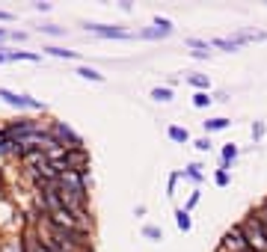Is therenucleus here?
Returning a JSON list of instances; mask_svg holds the SVG:
<instances>
[{"label":"nucleus","instance_id":"1","mask_svg":"<svg viewBox=\"0 0 267 252\" xmlns=\"http://www.w3.org/2000/svg\"><path fill=\"white\" fill-rule=\"evenodd\" d=\"M241 232H244V240H247V249L249 252H267V232L261 229V222L255 219V214L249 211L247 217L238 222Z\"/></svg>","mask_w":267,"mask_h":252},{"label":"nucleus","instance_id":"2","mask_svg":"<svg viewBox=\"0 0 267 252\" xmlns=\"http://www.w3.org/2000/svg\"><path fill=\"white\" fill-rule=\"evenodd\" d=\"M45 128H48V134H51L63 149H77V146H83V136L77 134L69 122H63V119H48Z\"/></svg>","mask_w":267,"mask_h":252},{"label":"nucleus","instance_id":"3","mask_svg":"<svg viewBox=\"0 0 267 252\" xmlns=\"http://www.w3.org/2000/svg\"><path fill=\"white\" fill-rule=\"evenodd\" d=\"M45 125L39 122V119H30V116H18V119H9L6 125H3V136L6 139H12V143H18L21 136L27 134H36V131H42Z\"/></svg>","mask_w":267,"mask_h":252},{"label":"nucleus","instance_id":"4","mask_svg":"<svg viewBox=\"0 0 267 252\" xmlns=\"http://www.w3.org/2000/svg\"><path fill=\"white\" fill-rule=\"evenodd\" d=\"M63 163L69 172H77V175H83L89 178V166H92V157H89V149L86 146H77V149H66L63 151Z\"/></svg>","mask_w":267,"mask_h":252},{"label":"nucleus","instance_id":"5","mask_svg":"<svg viewBox=\"0 0 267 252\" xmlns=\"http://www.w3.org/2000/svg\"><path fill=\"white\" fill-rule=\"evenodd\" d=\"M0 98L6 101L9 107H15V110H39V113H45V104L33 95H24V92H15V89H6V86H0Z\"/></svg>","mask_w":267,"mask_h":252},{"label":"nucleus","instance_id":"6","mask_svg":"<svg viewBox=\"0 0 267 252\" xmlns=\"http://www.w3.org/2000/svg\"><path fill=\"white\" fill-rule=\"evenodd\" d=\"M217 252H247V240H244V232H241V226L234 222L229 232L223 235L220 240V249Z\"/></svg>","mask_w":267,"mask_h":252},{"label":"nucleus","instance_id":"7","mask_svg":"<svg viewBox=\"0 0 267 252\" xmlns=\"http://www.w3.org/2000/svg\"><path fill=\"white\" fill-rule=\"evenodd\" d=\"M86 33L98 36V39H134V33H128L125 27H116V24H83Z\"/></svg>","mask_w":267,"mask_h":252},{"label":"nucleus","instance_id":"8","mask_svg":"<svg viewBox=\"0 0 267 252\" xmlns=\"http://www.w3.org/2000/svg\"><path fill=\"white\" fill-rule=\"evenodd\" d=\"M175 33V30H166V27H142L134 33V39H142V42H160V39H169V36Z\"/></svg>","mask_w":267,"mask_h":252},{"label":"nucleus","instance_id":"9","mask_svg":"<svg viewBox=\"0 0 267 252\" xmlns=\"http://www.w3.org/2000/svg\"><path fill=\"white\" fill-rule=\"evenodd\" d=\"M238 154H241V149H238L234 143H226V146H223V151H220V166H217V169H226V172H231V163L238 160Z\"/></svg>","mask_w":267,"mask_h":252},{"label":"nucleus","instance_id":"10","mask_svg":"<svg viewBox=\"0 0 267 252\" xmlns=\"http://www.w3.org/2000/svg\"><path fill=\"white\" fill-rule=\"evenodd\" d=\"M229 39L238 45V48H244V45H249V42H267V33H258V30H244V33L229 36Z\"/></svg>","mask_w":267,"mask_h":252},{"label":"nucleus","instance_id":"11","mask_svg":"<svg viewBox=\"0 0 267 252\" xmlns=\"http://www.w3.org/2000/svg\"><path fill=\"white\" fill-rule=\"evenodd\" d=\"M202 169H205V166H202V163H196V160H193V163H187V166H184V172H181V178H187V181H193V184L199 187L202 181H205V172H202Z\"/></svg>","mask_w":267,"mask_h":252},{"label":"nucleus","instance_id":"12","mask_svg":"<svg viewBox=\"0 0 267 252\" xmlns=\"http://www.w3.org/2000/svg\"><path fill=\"white\" fill-rule=\"evenodd\" d=\"M74 74L80 77V80H92V83H104L107 77L98 71V68H92V66H77L74 68Z\"/></svg>","mask_w":267,"mask_h":252},{"label":"nucleus","instance_id":"13","mask_svg":"<svg viewBox=\"0 0 267 252\" xmlns=\"http://www.w3.org/2000/svg\"><path fill=\"white\" fill-rule=\"evenodd\" d=\"M229 125H231V119H226V116H214V119H205V122H202V128H205L208 136L217 134V131H226Z\"/></svg>","mask_w":267,"mask_h":252},{"label":"nucleus","instance_id":"14","mask_svg":"<svg viewBox=\"0 0 267 252\" xmlns=\"http://www.w3.org/2000/svg\"><path fill=\"white\" fill-rule=\"evenodd\" d=\"M187 83L193 86L196 92H211V77H208V74H199V71H190V74H187Z\"/></svg>","mask_w":267,"mask_h":252},{"label":"nucleus","instance_id":"15","mask_svg":"<svg viewBox=\"0 0 267 252\" xmlns=\"http://www.w3.org/2000/svg\"><path fill=\"white\" fill-rule=\"evenodd\" d=\"M42 63V53H33V50H6V63Z\"/></svg>","mask_w":267,"mask_h":252},{"label":"nucleus","instance_id":"16","mask_svg":"<svg viewBox=\"0 0 267 252\" xmlns=\"http://www.w3.org/2000/svg\"><path fill=\"white\" fill-rule=\"evenodd\" d=\"M166 136H169L172 143H178V146H187V143H190V131H187L184 125H169V128H166Z\"/></svg>","mask_w":267,"mask_h":252},{"label":"nucleus","instance_id":"17","mask_svg":"<svg viewBox=\"0 0 267 252\" xmlns=\"http://www.w3.org/2000/svg\"><path fill=\"white\" fill-rule=\"evenodd\" d=\"M48 57H56V60H77V50H69V48H60V45H48L42 48Z\"/></svg>","mask_w":267,"mask_h":252},{"label":"nucleus","instance_id":"18","mask_svg":"<svg viewBox=\"0 0 267 252\" xmlns=\"http://www.w3.org/2000/svg\"><path fill=\"white\" fill-rule=\"evenodd\" d=\"M175 226H178V232H184V235H187V232L193 229V217H190L184 208H175Z\"/></svg>","mask_w":267,"mask_h":252},{"label":"nucleus","instance_id":"19","mask_svg":"<svg viewBox=\"0 0 267 252\" xmlns=\"http://www.w3.org/2000/svg\"><path fill=\"white\" fill-rule=\"evenodd\" d=\"M211 48H220V50H226V53H234V50H241L234 42H231L229 36H217V39H211Z\"/></svg>","mask_w":267,"mask_h":252},{"label":"nucleus","instance_id":"20","mask_svg":"<svg viewBox=\"0 0 267 252\" xmlns=\"http://www.w3.org/2000/svg\"><path fill=\"white\" fill-rule=\"evenodd\" d=\"M140 232H142V237H145V240H155V243H158V240H163V229H160V226H152V222H145Z\"/></svg>","mask_w":267,"mask_h":252},{"label":"nucleus","instance_id":"21","mask_svg":"<svg viewBox=\"0 0 267 252\" xmlns=\"http://www.w3.org/2000/svg\"><path fill=\"white\" fill-rule=\"evenodd\" d=\"M152 98L160 101V104L172 101V86H155V89H152Z\"/></svg>","mask_w":267,"mask_h":252},{"label":"nucleus","instance_id":"22","mask_svg":"<svg viewBox=\"0 0 267 252\" xmlns=\"http://www.w3.org/2000/svg\"><path fill=\"white\" fill-rule=\"evenodd\" d=\"M214 98H211V92H196L193 95V107H199V110H205V107H211Z\"/></svg>","mask_w":267,"mask_h":252},{"label":"nucleus","instance_id":"23","mask_svg":"<svg viewBox=\"0 0 267 252\" xmlns=\"http://www.w3.org/2000/svg\"><path fill=\"white\" fill-rule=\"evenodd\" d=\"M178 181H181V169H175V172H169V181H166V196H169V199L175 196V187H178Z\"/></svg>","mask_w":267,"mask_h":252},{"label":"nucleus","instance_id":"24","mask_svg":"<svg viewBox=\"0 0 267 252\" xmlns=\"http://www.w3.org/2000/svg\"><path fill=\"white\" fill-rule=\"evenodd\" d=\"M184 45L190 50H211V39H187Z\"/></svg>","mask_w":267,"mask_h":252},{"label":"nucleus","instance_id":"25","mask_svg":"<svg viewBox=\"0 0 267 252\" xmlns=\"http://www.w3.org/2000/svg\"><path fill=\"white\" fill-rule=\"evenodd\" d=\"M264 134H267V125H264V122H252V143H255V146L264 139Z\"/></svg>","mask_w":267,"mask_h":252},{"label":"nucleus","instance_id":"26","mask_svg":"<svg viewBox=\"0 0 267 252\" xmlns=\"http://www.w3.org/2000/svg\"><path fill=\"white\" fill-rule=\"evenodd\" d=\"M214 184H217V187H229L231 184V172H226V169H217V172H214Z\"/></svg>","mask_w":267,"mask_h":252},{"label":"nucleus","instance_id":"27","mask_svg":"<svg viewBox=\"0 0 267 252\" xmlns=\"http://www.w3.org/2000/svg\"><path fill=\"white\" fill-rule=\"evenodd\" d=\"M252 214H255V219L261 222V229H264V232H267V199L261 202V205H258V208H255Z\"/></svg>","mask_w":267,"mask_h":252},{"label":"nucleus","instance_id":"28","mask_svg":"<svg viewBox=\"0 0 267 252\" xmlns=\"http://www.w3.org/2000/svg\"><path fill=\"white\" fill-rule=\"evenodd\" d=\"M193 146H196V151H202V154H205V151H211V149H214L211 136H199V139H196Z\"/></svg>","mask_w":267,"mask_h":252},{"label":"nucleus","instance_id":"29","mask_svg":"<svg viewBox=\"0 0 267 252\" xmlns=\"http://www.w3.org/2000/svg\"><path fill=\"white\" fill-rule=\"evenodd\" d=\"M199 199H202V193H199V190H193V193H190V196H187V202H184V211H187V214H190V211H193L196 205H199Z\"/></svg>","mask_w":267,"mask_h":252},{"label":"nucleus","instance_id":"30","mask_svg":"<svg viewBox=\"0 0 267 252\" xmlns=\"http://www.w3.org/2000/svg\"><path fill=\"white\" fill-rule=\"evenodd\" d=\"M42 33H48V36H66V27H56V24H45V27H39Z\"/></svg>","mask_w":267,"mask_h":252},{"label":"nucleus","instance_id":"31","mask_svg":"<svg viewBox=\"0 0 267 252\" xmlns=\"http://www.w3.org/2000/svg\"><path fill=\"white\" fill-rule=\"evenodd\" d=\"M9 39H15V42H24V39H27V33H24V30H9Z\"/></svg>","mask_w":267,"mask_h":252},{"label":"nucleus","instance_id":"32","mask_svg":"<svg viewBox=\"0 0 267 252\" xmlns=\"http://www.w3.org/2000/svg\"><path fill=\"white\" fill-rule=\"evenodd\" d=\"M0 21H15V15H12V12H6V9H0Z\"/></svg>","mask_w":267,"mask_h":252},{"label":"nucleus","instance_id":"33","mask_svg":"<svg viewBox=\"0 0 267 252\" xmlns=\"http://www.w3.org/2000/svg\"><path fill=\"white\" fill-rule=\"evenodd\" d=\"M134 217H145V205H137V208H134Z\"/></svg>","mask_w":267,"mask_h":252},{"label":"nucleus","instance_id":"34","mask_svg":"<svg viewBox=\"0 0 267 252\" xmlns=\"http://www.w3.org/2000/svg\"><path fill=\"white\" fill-rule=\"evenodd\" d=\"M214 101H229V92H217V95H211Z\"/></svg>","mask_w":267,"mask_h":252},{"label":"nucleus","instance_id":"35","mask_svg":"<svg viewBox=\"0 0 267 252\" xmlns=\"http://www.w3.org/2000/svg\"><path fill=\"white\" fill-rule=\"evenodd\" d=\"M3 39H9V30H6V27H0V42H3Z\"/></svg>","mask_w":267,"mask_h":252},{"label":"nucleus","instance_id":"36","mask_svg":"<svg viewBox=\"0 0 267 252\" xmlns=\"http://www.w3.org/2000/svg\"><path fill=\"white\" fill-rule=\"evenodd\" d=\"M3 63H6V50L0 48V66H3Z\"/></svg>","mask_w":267,"mask_h":252}]
</instances>
